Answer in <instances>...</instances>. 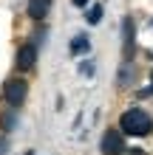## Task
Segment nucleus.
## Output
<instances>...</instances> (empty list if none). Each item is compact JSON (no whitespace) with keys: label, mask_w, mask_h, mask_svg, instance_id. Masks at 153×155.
I'll return each mask as SVG.
<instances>
[{"label":"nucleus","mask_w":153,"mask_h":155,"mask_svg":"<svg viewBox=\"0 0 153 155\" xmlns=\"http://www.w3.org/2000/svg\"><path fill=\"white\" fill-rule=\"evenodd\" d=\"M119 127H122V133H128V135H150L153 118H150V113L142 110V107H130V110L122 113Z\"/></svg>","instance_id":"nucleus-1"},{"label":"nucleus","mask_w":153,"mask_h":155,"mask_svg":"<svg viewBox=\"0 0 153 155\" xmlns=\"http://www.w3.org/2000/svg\"><path fill=\"white\" fill-rule=\"evenodd\" d=\"M133 54H136V28H133L130 17H125L122 20V57H125V62H133Z\"/></svg>","instance_id":"nucleus-2"},{"label":"nucleus","mask_w":153,"mask_h":155,"mask_svg":"<svg viewBox=\"0 0 153 155\" xmlns=\"http://www.w3.org/2000/svg\"><path fill=\"white\" fill-rule=\"evenodd\" d=\"M26 90H29V87H26L23 79H9L6 85H3V99L17 110V107L26 102Z\"/></svg>","instance_id":"nucleus-3"},{"label":"nucleus","mask_w":153,"mask_h":155,"mask_svg":"<svg viewBox=\"0 0 153 155\" xmlns=\"http://www.w3.org/2000/svg\"><path fill=\"white\" fill-rule=\"evenodd\" d=\"M122 150H125L122 130H108L102 135V155H122Z\"/></svg>","instance_id":"nucleus-4"},{"label":"nucleus","mask_w":153,"mask_h":155,"mask_svg":"<svg viewBox=\"0 0 153 155\" xmlns=\"http://www.w3.org/2000/svg\"><path fill=\"white\" fill-rule=\"evenodd\" d=\"M34 62H37V42L20 45V51H17V68H20V71H29Z\"/></svg>","instance_id":"nucleus-5"},{"label":"nucleus","mask_w":153,"mask_h":155,"mask_svg":"<svg viewBox=\"0 0 153 155\" xmlns=\"http://www.w3.org/2000/svg\"><path fill=\"white\" fill-rule=\"evenodd\" d=\"M48 6H51V0H29V17L31 20H43V17L48 14Z\"/></svg>","instance_id":"nucleus-6"},{"label":"nucleus","mask_w":153,"mask_h":155,"mask_svg":"<svg viewBox=\"0 0 153 155\" xmlns=\"http://www.w3.org/2000/svg\"><path fill=\"white\" fill-rule=\"evenodd\" d=\"M71 54H74V57H79V54H88L91 51V40L85 37V34H74V40H71Z\"/></svg>","instance_id":"nucleus-7"},{"label":"nucleus","mask_w":153,"mask_h":155,"mask_svg":"<svg viewBox=\"0 0 153 155\" xmlns=\"http://www.w3.org/2000/svg\"><path fill=\"white\" fill-rule=\"evenodd\" d=\"M85 20L91 23V25H96V23L102 20V6H99V3H94V6H91V12L85 14Z\"/></svg>","instance_id":"nucleus-8"},{"label":"nucleus","mask_w":153,"mask_h":155,"mask_svg":"<svg viewBox=\"0 0 153 155\" xmlns=\"http://www.w3.org/2000/svg\"><path fill=\"white\" fill-rule=\"evenodd\" d=\"M130 74H133V65H130V62H125V68L119 71V85H128V82H130Z\"/></svg>","instance_id":"nucleus-9"},{"label":"nucleus","mask_w":153,"mask_h":155,"mask_svg":"<svg viewBox=\"0 0 153 155\" xmlns=\"http://www.w3.org/2000/svg\"><path fill=\"white\" fill-rule=\"evenodd\" d=\"M14 127V116L9 113V116H3V130H12Z\"/></svg>","instance_id":"nucleus-10"},{"label":"nucleus","mask_w":153,"mask_h":155,"mask_svg":"<svg viewBox=\"0 0 153 155\" xmlns=\"http://www.w3.org/2000/svg\"><path fill=\"white\" fill-rule=\"evenodd\" d=\"M6 152H9V141L0 138V155H6Z\"/></svg>","instance_id":"nucleus-11"},{"label":"nucleus","mask_w":153,"mask_h":155,"mask_svg":"<svg viewBox=\"0 0 153 155\" xmlns=\"http://www.w3.org/2000/svg\"><path fill=\"white\" fill-rule=\"evenodd\" d=\"M71 3H74V6H85L88 0H71Z\"/></svg>","instance_id":"nucleus-12"},{"label":"nucleus","mask_w":153,"mask_h":155,"mask_svg":"<svg viewBox=\"0 0 153 155\" xmlns=\"http://www.w3.org/2000/svg\"><path fill=\"white\" fill-rule=\"evenodd\" d=\"M150 93H153V74H150Z\"/></svg>","instance_id":"nucleus-13"}]
</instances>
